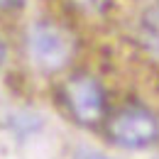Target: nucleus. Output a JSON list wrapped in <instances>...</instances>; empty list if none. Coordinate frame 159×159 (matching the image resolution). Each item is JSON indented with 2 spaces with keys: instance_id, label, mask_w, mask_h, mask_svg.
Masks as SVG:
<instances>
[{
  "instance_id": "nucleus-1",
  "label": "nucleus",
  "mask_w": 159,
  "mask_h": 159,
  "mask_svg": "<svg viewBox=\"0 0 159 159\" xmlns=\"http://www.w3.org/2000/svg\"><path fill=\"white\" fill-rule=\"evenodd\" d=\"M105 137L120 149H147L159 142V118L144 105H122L105 120Z\"/></svg>"
},
{
  "instance_id": "nucleus-2",
  "label": "nucleus",
  "mask_w": 159,
  "mask_h": 159,
  "mask_svg": "<svg viewBox=\"0 0 159 159\" xmlns=\"http://www.w3.org/2000/svg\"><path fill=\"white\" fill-rule=\"evenodd\" d=\"M25 42H27L30 61L44 74H57L66 69V64L76 52L74 34L52 20H37L27 30Z\"/></svg>"
},
{
  "instance_id": "nucleus-3",
  "label": "nucleus",
  "mask_w": 159,
  "mask_h": 159,
  "mask_svg": "<svg viewBox=\"0 0 159 159\" xmlns=\"http://www.w3.org/2000/svg\"><path fill=\"white\" fill-rule=\"evenodd\" d=\"M64 103L79 125H98L105 118V91L91 74H74L64 83Z\"/></svg>"
},
{
  "instance_id": "nucleus-4",
  "label": "nucleus",
  "mask_w": 159,
  "mask_h": 159,
  "mask_svg": "<svg viewBox=\"0 0 159 159\" xmlns=\"http://www.w3.org/2000/svg\"><path fill=\"white\" fill-rule=\"evenodd\" d=\"M139 42L149 57L159 59V0L147 5L139 15Z\"/></svg>"
},
{
  "instance_id": "nucleus-5",
  "label": "nucleus",
  "mask_w": 159,
  "mask_h": 159,
  "mask_svg": "<svg viewBox=\"0 0 159 159\" xmlns=\"http://www.w3.org/2000/svg\"><path fill=\"white\" fill-rule=\"evenodd\" d=\"M76 5H81L83 10H103L108 5V0H74Z\"/></svg>"
},
{
  "instance_id": "nucleus-6",
  "label": "nucleus",
  "mask_w": 159,
  "mask_h": 159,
  "mask_svg": "<svg viewBox=\"0 0 159 159\" xmlns=\"http://www.w3.org/2000/svg\"><path fill=\"white\" fill-rule=\"evenodd\" d=\"M25 5V0H0V12H10Z\"/></svg>"
},
{
  "instance_id": "nucleus-7",
  "label": "nucleus",
  "mask_w": 159,
  "mask_h": 159,
  "mask_svg": "<svg viewBox=\"0 0 159 159\" xmlns=\"http://www.w3.org/2000/svg\"><path fill=\"white\" fill-rule=\"evenodd\" d=\"M2 61H5V44L0 39V66H2Z\"/></svg>"
}]
</instances>
